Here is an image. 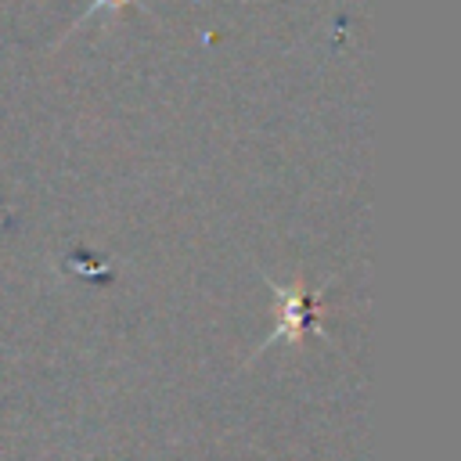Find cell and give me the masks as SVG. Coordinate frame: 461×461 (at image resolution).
I'll use <instances>...</instances> for the list:
<instances>
[{"label": "cell", "mask_w": 461, "mask_h": 461, "mask_svg": "<svg viewBox=\"0 0 461 461\" xmlns=\"http://www.w3.org/2000/svg\"><path fill=\"white\" fill-rule=\"evenodd\" d=\"M277 295L285 299V303H281L285 317H281V324H277V335H292V339H299V335H303V328H306L303 310H306L317 295H299V292H285V288H277Z\"/></svg>", "instance_id": "obj_1"}, {"label": "cell", "mask_w": 461, "mask_h": 461, "mask_svg": "<svg viewBox=\"0 0 461 461\" xmlns=\"http://www.w3.org/2000/svg\"><path fill=\"white\" fill-rule=\"evenodd\" d=\"M119 4H122V0H97L90 11H97V7H119Z\"/></svg>", "instance_id": "obj_2"}]
</instances>
